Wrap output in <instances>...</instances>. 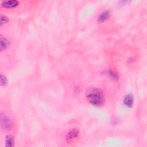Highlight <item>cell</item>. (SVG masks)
Instances as JSON below:
<instances>
[{
	"label": "cell",
	"instance_id": "obj_4",
	"mask_svg": "<svg viewBox=\"0 0 147 147\" xmlns=\"http://www.w3.org/2000/svg\"><path fill=\"white\" fill-rule=\"evenodd\" d=\"M123 103L126 106L129 107H131L134 104L133 95L131 94H128L126 95L123 100Z\"/></svg>",
	"mask_w": 147,
	"mask_h": 147
},
{
	"label": "cell",
	"instance_id": "obj_6",
	"mask_svg": "<svg viewBox=\"0 0 147 147\" xmlns=\"http://www.w3.org/2000/svg\"><path fill=\"white\" fill-rule=\"evenodd\" d=\"M79 131L77 129H73L71 130L67 135V140L68 141L72 140L73 139L76 138L79 135Z\"/></svg>",
	"mask_w": 147,
	"mask_h": 147
},
{
	"label": "cell",
	"instance_id": "obj_7",
	"mask_svg": "<svg viewBox=\"0 0 147 147\" xmlns=\"http://www.w3.org/2000/svg\"><path fill=\"white\" fill-rule=\"evenodd\" d=\"M10 45V42L8 40L5 38L1 37V50L2 51L3 49H6Z\"/></svg>",
	"mask_w": 147,
	"mask_h": 147
},
{
	"label": "cell",
	"instance_id": "obj_8",
	"mask_svg": "<svg viewBox=\"0 0 147 147\" xmlns=\"http://www.w3.org/2000/svg\"><path fill=\"white\" fill-rule=\"evenodd\" d=\"M5 143L7 146H12L14 144V140L13 137L10 136H7L5 139Z\"/></svg>",
	"mask_w": 147,
	"mask_h": 147
},
{
	"label": "cell",
	"instance_id": "obj_3",
	"mask_svg": "<svg viewBox=\"0 0 147 147\" xmlns=\"http://www.w3.org/2000/svg\"><path fill=\"white\" fill-rule=\"evenodd\" d=\"M110 14H111V12L109 10H105L102 13H100V15L99 16L98 18V21L99 22H105V21L109 19V18L110 16Z\"/></svg>",
	"mask_w": 147,
	"mask_h": 147
},
{
	"label": "cell",
	"instance_id": "obj_2",
	"mask_svg": "<svg viewBox=\"0 0 147 147\" xmlns=\"http://www.w3.org/2000/svg\"><path fill=\"white\" fill-rule=\"evenodd\" d=\"M1 126L5 130H10L11 129V122L7 116L1 115Z\"/></svg>",
	"mask_w": 147,
	"mask_h": 147
},
{
	"label": "cell",
	"instance_id": "obj_5",
	"mask_svg": "<svg viewBox=\"0 0 147 147\" xmlns=\"http://www.w3.org/2000/svg\"><path fill=\"white\" fill-rule=\"evenodd\" d=\"M19 5V2L16 0L6 1L2 2V5L5 7H14Z\"/></svg>",
	"mask_w": 147,
	"mask_h": 147
},
{
	"label": "cell",
	"instance_id": "obj_1",
	"mask_svg": "<svg viewBox=\"0 0 147 147\" xmlns=\"http://www.w3.org/2000/svg\"><path fill=\"white\" fill-rule=\"evenodd\" d=\"M86 96L88 102L94 106H99L104 103L103 92L99 88L90 87L86 91Z\"/></svg>",
	"mask_w": 147,
	"mask_h": 147
},
{
	"label": "cell",
	"instance_id": "obj_9",
	"mask_svg": "<svg viewBox=\"0 0 147 147\" xmlns=\"http://www.w3.org/2000/svg\"><path fill=\"white\" fill-rule=\"evenodd\" d=\"M108 74H109L110 77L111 79H113V80H117L118 79V74L115 72H114V71L109 69L108 71Z\"/></svg>",
	"mask_w": 147,
	"mask_h": 147
},
{
	"label": "cell",
	"instance_id": "obj_10",
	"mask_svg": "<svg viewBox=\"0 0 147 147\" xmlns=\"http://www.w3.org/2000/svg\"><path fill=\"white\" fill-rule=\"evenodd\" d=\"M7 83V79L5 76H3L2 75H1V86H4Z\"/></svg>",
	"mask_w": 147,
	"mask_h": 147
},
{
	"label": "cell",
	"instance_id": "obj_11",
	"mask_svg": "<svg viewBox=\"0 0 147 147\" xmlns=\"http://www.w3.org/2000/svg\"><path fill=\"white\" fill-rule=\"evenodd\" d=\"M9 21V20H8V18L6 16H2L1 17V25H3V24H5L6 22H7Z\"/></svg>",
	"mask_w": 147,
	"mask_h": 147
}]
</instances>
